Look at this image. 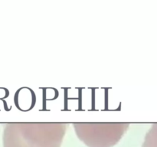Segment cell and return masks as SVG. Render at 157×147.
Segmentation results:
<instances>
[{"label":"cell","instance_id":"cell-1","mask_svg":"<svg viewBox=\"0 0 157 147\" xmlns=\"http://www.w3.org/2000/svg\"><path fill=\"white\" fill-rule=\"evenodd\" d=\"M67 126L63 123L9 124L4 147H61Z\"/></svg>","mask_w":157,"mask_h":147},{"label":"cell","instance_id":"cell-2","mask_svg":"<svg viewBox=\"0 0 157 147\" xmlns=\"http://www.w3.org/2000/svg\"><path fill=\"white\" fill-rule=\"evenodd\" d=\"M129 123L74 124L78 137L88 147H112L116 145L128 130Z\"/></svg>","mask_w":157,"mask_h":147},{"label":"cell","instance_id":"cell-3","mask_svg":"<svg viewBox=\"0 0 157 147\" xmlns=\"http://www.w3.org/2000/svg\"><path fill=\"white\" fill-rule=\"evenodd\" d=\"M142 147H157V123L152 124L146 134Z\"/></svg>","mask_w":157,"mask_h":147}]
</instances>
